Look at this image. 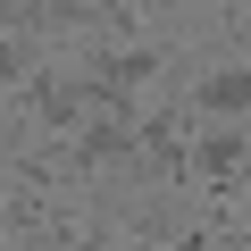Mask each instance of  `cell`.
<instances>
[{
	"instance_id": "obj_6",
	"label": "cell",
	"mask_w": 251,
	"mask_h": 251,
	"mask_svg": "<svg viewBox=\"0 0 251 251\" xmlns=\"http://www.w3.org/2000/svg\"><path fill=\"white\" fill-rule=\"evenodd\" d=\"M34 25V0H0V34H25Z\"/></svg>"
},
{
	"instance_id": "obj_1",
	"label": "cell",
	"mask_w": 251,
	"mask_h": 251,
	"mask_svg": "<svg viewBox=\"0 0 251 251\" xmlns=\"http://www.w3.org/2000/svg\"><path fill=\"white\" fill-rule=\"evenodd\" d=\"M109 109H117V100H109L92 75H34V84H25V117L42 126L50 143H75L84 126H92V117H109Z\"/></svg>"
},
{
	"instance_id": "obj_7",
	"label": "cell",
	"mask_w": 251,
	"mask_h": 251,
	"mask_svg": "<svg viewBox=\"0 0 251 251\" xmlns=\"http://www.w3.org/2000/svg\"><path fill=\"white\" fill-rule=\"evenodd\" d=\"M243 67H251V34H243Z\"/></svg>"
},
{
	"instance_id": "obj_2",
	"label": "cell",
	"mask_w": 251,
	"mask_h": 251,
	"mask_svg": "<svg viewBox=\"0 0 251 251\" xmlns=\"http://www.w3.org/2000/svg\"><path fill=\"white\" fill-rule=\"evenodd\" d=\"M159 67H168V50H159V42H100L84 75H92V84H100V92H109L117 109H134V92H143V84H151Z\"/></svg>"
},
{
	"instance_id": "obj_5",
	"label": "cell",
	"mask_w": 251,
	"mask_h": 251,
	"mask_svg": "<svg viewBox=\"0 0 251 251\" xmlns=\"http://www.w3.org/2000/svg\"><path fill=\"white\" fill-rule=\"evenodd\" d=\"M42 59H34V34H0V92L9 84H34Z\"/></svg>"
},
{
	"instance_id": "obj_3",
	"label": "cell",
	"mask_w": 251,
	"mask_h": 251,
	"mask_svg": "<svg viewBox=\"0 0 251 251\" xmlns=\"http://www.w3.org/2000/svg\"><path fill=\"white\" fill-rule=\"evenodd\" d=\"M243 168H251V126H209V134H193V176L209 193H234Z\"/></svg>"
},
{
	"instance_id": "obj_4",
	"label": "cell",
	"mask_w": 251,
	"mask_h": 251,
	"mask_svg": "<svg viewBox=\"0 0 251 251\" xmlns=\"http://www.w3.org/2000/svg\"><path fill=\"white\" fill-rule=\"evenodd\" d=\"M193 117H251V67H209L193 84Z\"/></svg>"
}]
</instances>
